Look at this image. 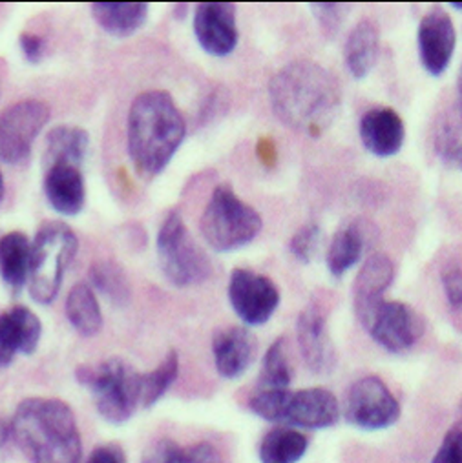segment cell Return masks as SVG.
Here are the masks:
<instances>
[{
  "instance_id": "obj_13",
  "label": "cell",
  "mask_w": 462,
  "mask_h": 463,
  "mask_svg": "<svg viewBox=\"0 0 462 463\" xmlns=\"http://www.w3.org/2000/svg\"><path fill=\"white\" fill-rule=\"evenodd\" d=\"M302 358L313 374L325 376L336 369V349L327 330V314L318 303L307 305L296 323Z\"/></svg>"
},
{
  "instance_id": "obj_33",
  "label": "cell",
  "mask_w": 462,
  "mask_h": 463,
  "mask_svg": "<svg viewBox=\"0 0 462 463\" xmlns=\"http://www.w3.org/2000/svg\"><path fill=\"white\" fill-rule=\"evenodd\" d=\"M322 241H323L322 228L314 222H309V224L302 226L296 232V234L291 238L289 250H291L294 260L307 265L318 256V252L322 249Z\"/></svg>"
},
{
  "instance_id": "obj_26",
  "label": "cell",
  "mask_w": 462,
  "mask_h": 463,
  "mask_svg": "<svg viewBox=\"0 0 462 463\" xmlns=\"http://www.w3.org/2000/svg\"><path fill=\"white\" fill-rule=\"evenodd\" d=\"M141 463H223L219 450L207 441L181 447L170 438H161L152 443Z\"/></svg>"
},
{
  "instance_id": "obj_40",
  "label": "cell",
  "mask_w": 462,
  "mask_h": 463,
  "mask_svg": "<svg viewBox=\"0 0 462 463\" xmlns=\"http://www.w3.org/2000/svg\"><path fill=\"white\" fill-rule=\"evenodd\" d=\"M457 95H458L457 108L462 111V66H460V70H458V77H457Z\"/></svg>"
},
{
  "instance_id": "obj_9",
  "label": "cell",
  "mask_w": 462,
  "mask_h": 463,
  "mask_svg": "<svg viewBox=\"0 0 462 463\" xmlns=\"http://www.w3.org/2000/svg\"><path fill=\"white\" fill-rule=\"evenodd\" d=\"M355 312L373 341L391 354L409 351L422 337L426 328L419 312L402 301L377 299L373 303L355 307Z\"/></svg>"
},
{
  "instance_id": "obj_35",
  "label": "cell",
  "mask_w": 462,
  "mask_h": 463,
  "mask_svg": "<svg viewBox=\"0 0 462 463\" xmlns=\"http://www.w3.org/2000/svg\"><path fill=\"white\" fill-rule=\"evenodd\" d=\"M431 463H462V427H451L442 438Z\"/></svg>"
},
{
  "instance_id": "obj_41",
  "label": "cell",
  "mask_w": 462,
  "mask_h": 463,
  "mask_svg": "<svg viewBox=\"0 0 462 463\" xmlns=\"http://www.w3.org/2000/svg\"><path fill=\"white\" fill-rule=\"evenodd\" d=\"M5 192H6V186H5V175H3V172H0V203H3V199H5Z\"/></svg>"
},
{
  "instance_id": "obj_4",
  "label": "cell",
  "mask_w": 462,
  "mask_h": 463,
  "mask_svg": "<svg viewBox=\"0 0 462 463\" xmlns=\"http://www.w3.org/2000/svg\"><path fill=\"white\" fill-rule=\"evenodd\" d=\"M251 411L265 421L287 423L300 429H329L338 423L342 409L336 396L322 387L302 391H258Z\"/></svg>"
},
{
  "instance_id": "obj_7",
  "label": "cell",
  "mask_w": 462,
  "mask_h": 463,
  "mask_svg": "<svg viewBox=\"0 0 462 463\" xmlns=\"http://www.w3.org/2000/svg\"><path fill=\"white\" fill-rule=\"evenodd\" d=\"M79 250L75 232L61 222H44L34 238L30 256V294L32 299L48 305L52 303L63 285L64 274Z\"/></svg>"
},
{
  "instance_id": "obj_21",
  "label": "cell",
  "mask_w": 462,
  "mask_h": 463,
  "mask_svg": "<svg viewBox=\"0 0 462 463\" xmlns=\"http://www.w3.org/2000/svg\"><path fill=\"white\" fill-rule=\"evenodd\" d=\"M90 12L95 23L111 37L134 35L149 17L145 3H93Z\"/></svg>"
},
{
  "instance_id": "obj_16",
  "label": "cell",
  "mask_w": 462,
  "mask_h": 463,
  "mask_svg": "<svg viewBox=\"0 0 462 463\" xmlns=\"http://www.w3.org/2000/svg\"><path fill=\"white\" fill-rule=\"evenodd\" d=\"M41 335L43 323L28 307L19 305L0 314V369L8 367L17 354H34Z\"/></svg>"
},
{
  "instance_id": "obj_17",
  "label": "cell",
  "mask_w": 462,
  "mask_h": 463,
  "mask_svg": "<svg viewBox=\"0 0 462 463\" xmlns=\"http://www.w3.org/2000/svg\"><path fill=\"white\" fill-rule=\"evenodd\" d=\"M258 343L245 326H228L214 334L212 354L219 376L236 380L247 373L256 358Z\"/></svg>"
},
{
  "instance_id": "obj_2",
  "label": "cell",
  "mask_w": 462,
  "mask_h": 463,
  "mask_svg": "<svg viewBox=\"0 0 462 463\" xmlns=\"http://www.w3.org/2000/svg\"><path fill=\"white\" fill-rule=\"evenodd\" d=\"M187 134V125L170 93H140L129 111V152L145 177L161 174Z\"/></svg>"
},
{
  "instance_id": "obj_19",
  "label": "cell",
  "mask_w": 462,
  "mask_h": 463,
  "mask_svg": "<svg viewBox=\"0 0 462 463\" xmlns=\"http://www.w3.org/2000/svg\"><path fill=\"white\" fill-rule=\"evenodd\" d=\"M371 241V226L364 219H357L336 230L327 249V269L332 278H342L351 270L366 252Z\"/></svg>"
},
{
  "instance_id": "obj_14",
  "label": "cell",
  "mask_w": 462,
  "mask_h": 463,
  "mask_svg": "<svg viewBox=\"0 0 462 463\" xmlns=\"http://www.w3.org/2000/svg\"><path fill=\"white\" fill-rule=\"evenodd\" d=\"M455 44L457 33L451 17L440 6L431 8L422 17L417 30V48L422 68L429 75L440 77L453 59Z\"/></svg>"
},
{
  "instance_id": "obj_11",
  "label": "cell",
  "mask_w": 462,
  "mask_h": 463,
  "mask_svg": "<svg viewBox=\"0 0 462 463\" xmlns=\"http://www.w3.org/2000/svg\"><path fill=\"white\" fill-rule=\"evenodd\" d=\"M345 421L362 430H384L400 418V403L379 376L357 380L345 394Z\"/></svg>"
},
{
  "instance_id": "obj_32",
  "label": "cell",
  "mask_w": 462,
  "mask_h": 463,
  "mask_svg": "<svg viewBox=\"0 0 462 463\" xmlns=\"http://www.w3.org/2000/svg\"><path fill=\"white\" fill-rule=\"evenodd\" d=\"M178 374L179 356L176 351H170L152 373L141 374V407H154L178 380Z\"/></svg>"
},
{
  "instance_id": "obj_24",
  "label": "cell",
  "mask_w": 462,
  "mask_h": 463,
  "mask_svg": "<svg viewBox=\"0 0 462 463\" xmlns=\"http://www.w3.org/2000/svg\"><path fill=\"white\" fill-rule=\"evenodd\" d=\"M90 150V136L79 127H55L46 137L44 166L73 165L81 166Z\"/></svg>"
},
{
  "instance_id": "obj_39",
  "label": "cell",
  "mask_w": 462,
  "mask_h": 463,
  "mask_svg": "<svg viewBox=\"0 0 462 463\" xmlns=\"http://www.w3.org/2000/svg\"><path fill=\"white\" fill-rule=\"evenodd\" d=\"M10 438H12V423H6L3 418H0V449H5Z\"/></svg>"
},
{
  "instance_id": "obj_30",
  "label": "cell",
  "mask_w": 462,
  "mask_h": 463,
  "mask_svg": "<svg viewBox=\"0 0 462 463\" xmlns=\"http://www.w3.org/2000/svg\"><path fill=\"white\" fill-rule=\"evenodd\" d=\"M435 154L448 166L462 172V111L455 108L438 123L435 139Z\"/></svg>"
},
{
  "instance_id": "obj_12",
  "label": "cell",
  "mask_w": 462,
  "mask_h": 463,
  "mask_svg": "<svg viewBox=\"0 0 462 463\" xmlns=\"http://www.w3.org/2000/svg\"><path fill=\"white\" fill-rule=\"evenodd\" d=\"M228 299L249 326L265 325L280 305V290L273 279L249 269H235L228 281Z\"/></svg>"
},
{
  "instance_id": "obj_28",
  "label": "cell",
  "mask_w": 462,
  "mask_h": 463,
  "mask_svg": "<svg viewBox=\"0 0 462 463\" xmlns=\"http://www.w3.org/2000/svg\"><path fill=\"white\" fill-rule=\"evenodd\" d=\"M309 447V439L296 429L276 427L269 430L260 443L262 463H298Z\"/></svg>"
},
{
  "instance_id": "obj_36",
  "label": "cell",
  "mask_w": 462,
  "mask_h": 463,
  "mask_svg": "<svg viewBox=\"0 0 462 463\" xmlns=\"http://www.w3.org/2000/svg\"><path fill=\"white\" fill-rule=\"evenodd\" d=\"M442 287L446 299L453 310L462 314V270L451 269L446 270L442 276Z\"/></svg>"
},
{
  "instance_id": "obj_1",
  "label": "cell",
  "mask_w": 462,
  "mask_h": 463,
  "mask_svg": "<svg viewBox=\"0 0 462 463\" xmlns=\"http://www.w3.org/2000/svg\"><path fill=\"white\" fill-rule=\"evenodd\" d=\"M276 118L289 128L320 136L338 118L342 88L336 77L313 61H294L284 66L269 84Z\"/></svg>"
},
{
  "instance_id": "obj_25",
  "label": "cell",
  "mask_w": 462,
  "mask_h": 463,
  "mask_svg": "<svg viewBox=\"0 0 462 463\" xmlns=\"http://www.w3.org/2000/svg\"><path fill=\"white\" fill-rule=\"evenodd\" d=\"M395 279V265L386 254H373L357 274L353 296L355 307L384 299V294Z\"/></svg>"
},
{
  "instance_id": "obj_20",
  "label": "cell",
  "mask_w": 462,
  "mask_h": 463,
  "mask_svg": "<svg viewBox=\"0 0 462 463\" xmlns=\"http://www.w3.org/2000/svg\"><path fill=\"white\" fill-rule=\"evenodd\" d=\"M44 194L53 210L59 213H81L86 201V186L81 168L73 165L48 166L44 175Z\"/></svg>"
},
{
  "instance_id": "obj_38",
  "label": "cell",
  "mask_w": 462,
  "mask_h": 463,
  "mask_svg": "<svg viewBox=\"0 0 462 463\" xmlns=\"http://www.w3.org/2000/svg\"><path fill=\"white\" fill-rule=\"evenodd\" d=\"M88 463H127V456L121 447L108 443L95 447L88 458Z\"/></svg>"
},
{
  "instance_id": "obj_18",
  "label": "cell",
  "mask_w": 462,
  "mask_h": 463,
  "mask_svg": "<svg viewBox=\"0 0 462 463\" xmlns=\"http://www.w3.org/2000/svg\"><path fill=\"white\" fill-rule=\"evenodd\" d=\"M359 134L370 154L377 157H393L404 146L406 127L393 108L375 106L362 115Z\"/></svg>"
},
{
  "instance_id": "obj_10",
  "label": "cell",
  "mask_w": 462,
  "mask_h": 463,
  "mask_svg": "<svg viewBox=\"0 0 462 463\" xmlns=\"http://www.w3.org/2000/svg\"><path fill=\"white\" fill-rule=\"evenodd\" d=\"M48 121V104L35 99L15 102L0 111V161L6 165L24 163Z\"/></svg>"
},
{
  "instance_id": "obj_37",
  "label": "cell",
  "mask_w": 462,
  "mask_h": 463,
  "mask_svg": "<svg viewBox=\"0 0 462 463\" xmlns=\"http://www.w3.org/2000/svg\"><path fill=\"white\" fill-rule=\"evenodd\" d=\"M21 48L30 64H39L46 55V43L43 37L34 33L21 35Z\"/></svg>"
},
{
  "instance_id": "obj_34",
  "label": "cell",
  "mask_w": 462,
  "mask_h": 463,
  "mask_svg": "<svg viewBox=\"0 0 462 463\" xmlns=\"http://www.w3.org/2000/svg\"><path fill=\"white\" fill-rule=\"evenodd\" d=\"M311 10L327 37H334L343 24V19L350 15V5H311Z\"/></svg>"
},
{
  "instance_id": "obj_3",
  "label": "cell",
  "mask_w": 462,
  "mask_h": 463,
  "mask_svg": "<svg viewBox=\"0 0 462 463\" xmlns=\"http://www.w3.org/2000/svg\"><path fill=\"white\" fill-rule=\"evenodd\" d=\"M12 438L32 463H81L79 427L63 400H24L14 414Z\"/></svg>"
},
{
  "instance_id": "obj_42",
  "label": "cell",
  "mask_w": 462,
  "mask_h": 463,
  "mask_svg": "<svg viewBox=\"0 0 462 463\" xmlns=\"http://www.w3.org/2000/svg\"><path fill=\"white\" fill-rule=\"evenodd\" d=\"M449 6H451V8H455V10H460V12H462V3H451Z\"/></svg>"
},
{
  "instance_id": "obj_29",
  "label": "cell",
  "mask_w": 462,
  "mask_h": 463,
  "mask_svg": "<svg viewBox=\"0 0 462 463\" xmlns=\"http://www.w3.org/2000/svg\"><path fill=\"white\" fill-rule=\"evenodd\" d=\"M90 283L111 305L127 307L132 301V285L125 269L111 260H101L90 267Z\"/></svg>"
},
{
  "instance_id": "obj_6",
  "label": "cell",
  "mask_w": 462,
  "mask_h": 463,
  "mask_svg": "<svg viewBox=\"0 0 462 463\" xmlns=\"http://www.w3.org/2000/svg\"><path fill=\"white\" fill-rule=\"evenodd\" d=\"M75 378L91 392L99 414L111 425L127 423L141 405V373L121 358H110L95 367L82 365Z\"/></svg>"
},
{
  "instance_id": "obj_31",
  "label": "cell",
  "mask_w": 462,
  "mask_h": 463,
  "mask_svg": "<svg viewBox=\"0 0 462 463\" xmlns=\"http://www.w3.org/2000/svg\"><path fill=\"white\" fill-rule=\"evenodd\" d=\"M293 382V367L287 356L285 337H278L264 356L260 373V391H287Z\"/></svg>"
},
{
  "instance_id": "obj_5",
  "label": "cell",
  "mask_w": 462,
  "mask_h": 463,
  "mask_svg": "<svg viewBox=\"0 0 462 463\" xmlns=\"http://www.w3.org/2000/svg\"><path fill=\"white\" fill-rule=\"evenodd\" d=\"M262 226V215L228 184L216 186L199 219L201 236L216 252H233L253 243Z\"/></svg>"
},
{
  "instance_id": "obj_23",
  "label": "cell",
  "mask_w": 462,
  "mask_h": 463,
  "mask_svg": "<svg viewBox=\"0 0 462 463\" xmlns=\"http://www.w3.org/2000/svg\"><path fill=\"white\" fill-rule=\"evenodd\" d=\"M379 28L371 21H361L345 41V68L355 79H366L377 64L379 57Z\"/></svg>"
},
{
  "instance_id": "obj_27",
  "label": "cell",
  "mask_w": 462,
  "mask_h": 463,
  "mask_svg": "<svg viewBox=\"0 0 462 463\" xmlns=\"http://www.w3.org/2000/svg\"><path fill=\"white\" fill-rule=\"evenodd\" d=\"M66 316L72 326L86 337L102 328V312L95 292L86 283H77L66 296Z\"/></svg>"
},
{
  "instance_id": "obj_8",
  "label": "cell",
  "mask_w": 462,
  "mask_h": 463,
  "mask_svg": "<svg viewBox=\"0 0 462 463\" xmlns=\"http://www.w3.org/2000/svg\"><path fill=\"white\" fill-rule=\"evenodd\" d=\"M158 258L165 278L181 288L199 285L212 274L207 252L194 241L178 212H170L159 228Z\"/></svg>"
},
{
  "instance_id": "obj_22",
  "label": "cell",
  "mask_w": 462,
  "mask_h": 463,
  "mask_svg": "<svg viewBox=\"0 0 462 463\" xmlns=\"http://www.w3.org/2000/svg\"><path fill=\"white\" fill-rule=\"evenodd\" d=\"M32 243L24 232H10L0 238V278L14 294L21 292L30 278Z\"/></svg>"
},
{
  "instance_id": "obj_15",
  "label": "cell",
  "mask_w": 462,
  "mask_h": 463,
  "mask_svg": "<svg viewBox=\"0 0 462 463\" xmlns=\"http://www.w3.org/2000/svg\"><path fill=\"white\" fill-rule=\"evenodd\" d=\"M194 33L207 53L214 57L233 53L240 37L236 6L228 3L199 5L194 14Z\"/></svg>"
}]
</instances>
